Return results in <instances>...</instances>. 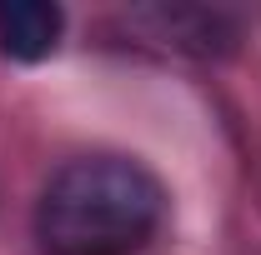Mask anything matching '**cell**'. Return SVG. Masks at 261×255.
Listing matches in <instances>:
<instances>
[{"mask_svg": "<svg viewBox=\"0 0 261 255\" xmlns=\"http://www.w3.org/2000/svg\"><path fill=\"white\" fill-rule=\"evenodd\" d=\"M166 215L161 180L126 155H81L50 175L35 205L45 255H130Z\"/></svg>", "mask_w": 261, "mask_h": 255, "instance_id": "cell-1", "label": "cell"}, {"mask_svg": "<svg viewBox=\"0 0 261 255\" xmlns=\"http://www.w3.org/2000/svg\"><path fill=\"white\" fill-rule=\"evenodd\" d=\"M65 30V10L50 0H5L0 5V50L10 60H45Z\"/></svg>", "mask_w": 261, "mask_h": 255, "instance_id": "cell-2", "label": "cell"}]
</instances>
